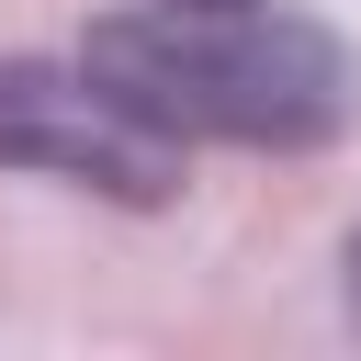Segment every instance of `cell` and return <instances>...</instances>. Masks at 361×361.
Returning <instances> with one entry per match:
<instances>
[{
	"label": "cell",
	"instance_id": "6da1fadb",
	"mask_svg": "<svg viewBox=\"0 0 361 361\" xmlns=\"http://www.w3.org/2000/svg\"><path fill=\"white\" fill-rule=\"evenodd\" d=\"M79 68L147 113L158 135L180 147H271V158H305V147H338L361 124V56L305 23V11H271V0H226V11H113L90 23Z\"/></svg>",
	"mask_w": 361,
	"mask_h": 361
},
{
	"label": "cell",
	"instance_id": "7a4b0ae2",
	"mask_svg": "<svg viewBox=\"0 0 361 361\" xmlns=\"http://www.w3.org/2000/svg\"><path fill=\"white\" fill-rule=\"evenodd\" d=\"M0 169L102 192V203H169L180 192V135L124 113L90 68L56 56H0Z\"/></svg>",
	"mask_w": 361,
	"mask_h": 361
},
{
	"label": "cell",
	"instance_id": "3957f363",
	"mask_svg": "<svg viewBox=\"0 0 361 361\" xmlns=\"http://www.w3.org/2000/svg\"><path fill=\"white\" fill-rule=\"evenodd\" d=\"M338 293H350V327H361V237L338 248Z\"/></svg>",
	"mask_w": 361,
	"mask_h": 361
},
{
	"label": "cell",
	"instance_id": "277c9868",
	"mask_svg": "<svg viewBox=\"0 0 361 361\" xmlns=\"http://www.w3.org/2000/svg\"><path fill=\"white\" fill-rule=\"evenodd\" d=\"M169 11H226V0H169Z\"/></svg>",
	"mask_w": 361,
	"mask_h": 361
}]
</instances>
